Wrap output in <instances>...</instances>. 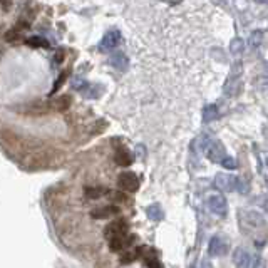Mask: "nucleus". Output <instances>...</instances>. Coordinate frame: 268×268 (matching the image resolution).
<instances>
[{"label":"nucleus","mask_w":268,"mask_h":268,"mask_svg":"<svg viewBox=\"0 0 268 268\" xmlns=\"http://www.w3.org/2000/svg\"><path fill=\"white\" fill-rule=\"evenodd\" d=\"M240 225H241V231L248 236H253L257 240V245L260 241V245L265 243V240L260 236V233L263 231L267 235V221L262 215L255 213V211H246V213H241L240 216Z\"/></svg>","instance_id":"obj_1"},{"label":"nucleus","mask_w":268,"mask_h":268,"mask_svg":"<svg viewBox=\"0 0 268 268\" xmlns=\"http://www.w3.org/2000/svg\"><path fill=\"white\" fill-rule=\"evenodd\" d=\"M203 153L208 159H211L213 163H221L227 154H225V148L221 146V143L218 141H211V139H205V146H203Z\"/></svg>","instance_id":"obj_2"},{"label":"nucleus","mask_w":268,"mask_h":268,"mask_svg":"<svg viewBox=\"0 0 268 268\" xmlns=\"http://www.w3.org/2000/svg\"><path fill=\"white\" fill-rule=\"evenodd\" d=\"M216 186H218V190L221 191H236L240 188V180L235 176V174H225V173H220L218 176H216Z\"/></svg>","instance_id":"obj_3"},{"label":"nucleus","mask_w":268,"mask_h":268,"mask_svg":"<svg viewBox=\"0 0 268 268\" xmlns=\"http://www.w3.org/2000/svg\"><path fill=\"white\" fill-rule=\"evenodd\" d=\"M117 185L122 191H127V193H134V191L139 190V180L134 173L126 171L122 174H119L117 178Z\"/></svg>","instance_id":"obj_4"},{"label":"nucleus","mask_w":268,"mask_h":268,"mask_svg":"<svg viewBox=\"0 0 268 268\" xmlns=\"http://www.w3.org/2000/svg\"><path fill=\"white\" fill-rule=\"evenodd\" d=\"M127 233V223L124 220H116L111 225H108L104 230V236L108 240H113V238H122L126 236Z\"/></svg>","instance_id":"obj_5"},{"label":"nucleus","mask_w":268,"mask_h":268,"mask_svg":"<svg viewBox=\"0 0 268 268\" xmlns=\"http://www.w3.org/2000/svg\"><path fill=\"white\" fill-rule=\"evenodd\" d=\"M208 208L211 210V213L218 216H227L228 213L227 199L221 196V194H211V196L208 198Z\"/></svg>","instance_id":"obj_6"},{"label":"nucleus","mask_w":268,"mask_h":268,"mask_svg":"<svg viewBox=\"0 0 268 268\" xmlns=\"http://www.w3.org/2000/svg\"><path fill=\"white\" fill-rule=\"evenodd\" d=\"M121 32L117 31V29H113V31H109L108 34L104 36L103 42H101V49L103 50H111L114 49L116 45L121 44Z\"/></svg>","instance_id":"obj_7"},{"label":"nucleus","mask_w":268,"mask_h":268,"mask_svg":"<svg viewBox=\"0 0 268 268\" xmlns=\"http://www.w3.org/2000/svg\"><path fill=\"white\" fill-rule=\"evenodd\" d=\"M208 252H210L211 257H223L228 252V246L221 236H213L210 241V246H208Z\"/></svg>","instance_id":"obj_8"},{"label":"nucleus","mask_w":268,"mask_h":268,"mask_svg":"<svg viewBox=\"0 0 268 268\" xmlns=\"http://www.w3.org/2000/svg\"><path fill=\"white\" fill-rule=\"evenodd\" d=\"M121 213V210H119L117 206L114 205H108V206H101V208H96V210H92L91 216L96 220H104V218H109V216H114V215H119Z\"/></svg>","instance_id":"obj_9"},{"label":"nucleus","mask_w":268,"mask_h":268,"mask_svg":"<svg viewBox=\"0 0 268 268\" xmlns=\"http://www.w3.org/2000/svg\"><path fill=\"white\" fill-rule=\"evenodd\" d=\"M233 263L236 268H248L250 267V255L243 248H236L233 252Z\"/></svg>","instance_id":"obj_10"},{"label":"nucleus","mask_w":268,"mask_h":268,"mask_svg":"<svg viewBox=\"0 0 268 268\" xmlns=\"http://www.w3.org/2000/svg\"><path fill=\"white\" fill-rule=\"evenodd\" d=\"M114 159H116V163L119 166H129L131 163H133V156H131V153L126 151V150H117Z\"/></svg>","instance_id":"obj_11"},{"label":"nucleus","mask_w":268,"mask_h":268,"mask_svg":"<svg viewBox=\"0 0 268 268\" xmlns=\"http://www.w3.org/2000/svg\"><path fill=\"white\" fill-rule=\"evenodd\" d=\"M218 117V108L215 104H210L203 109V121L205 122H213Z\"/></svg>","instance_id":"obj_12"},{"label":"nucleus","mask_w":268,"mask_h":268,"mask_svg":"<svg viewBox=\"0 0 268 268\" xmlns=\"http://www.w3.org/2000/svg\"><path fill=\"white\" fill-rule=\"evenodd\" d=\"M111 64H113L114 67H117V69H126L127 57L122 52H116V54H113V57H111Z\"/></svg>","instance_id":"obj_13"},{"label":"nucleus","mask_w":268,"mask_h":268,"mask_svg":"<svg viewBox=\"0 0 268 268\" xmlns=\"http://www.w3.org/2000/svg\"><path fill=\"white\" fill-rule=\"evenodd\" d=\"M136 255H138V257H141V258H144L146 262L154 260V258H156L154 250H153L151 246H139L138 252H136Z\"/></svg>","instance_id":"obj_14"},{"label":"nucleus","mask_w":268,"mask_h":268,"mask_svg":"<svg viewBox=\"0 0 268 268\" xmlns=\"http://www.w3.org/2000/svg\"><path fill=\"white\" fill-rule=\"evenodd\" d=\"M163 210H161V206L159 205H151V206H148V216H150L151 220H156V221H159V220H163Z\"/></svg>","instance_id":"obj_15"},{"label":"nucleus","mask_w":268,"mask_h":268,"mask_svg":"<svg viewBox=\"0 0 268 268\" xmlns=\"http://www.w3.org/2000/svg\"><path fill=\"white\" fill-rule=\"evenodd\" d=\"M84 193H86L87 198L96 199V198H101V196H104V194H108V191L104 188H101V186H97V188H86Z\"/></svg>","instance_id":"obj_16"},{"label":"nucleus","mask_w":268,"mask_h":268,"mask_svg":"<svg viewBox=\"0 0 268 268\" xmlns=\"http://www.w3.org/2000/svg\"><path fill=\"white\" fill-rule=\"evenodd\" d=\"M124 238H126V236H122V238H113V240H109V248L113 250V252H121V250L126 246Z\"/></svg>","instance_id":"obj_17"},{"label":"nucleus","mask_w":268,"mask_h":268,"mask_svg":"<svg viewBox=\"0 0 268 268\" xmlns=\"http://www.w3.org/2000/svg\"><path fill=\"white\" fill-rule=\"evenodd\" d=\"M108 196H109L111 201H114V203H126L127 201V196H126L124 191H109Z\"/></svg>","instance_id":"obj_18"},{"label":"nucleus","mask_w":268,"mask_h":268,"mask_svg":"<svg viewBox=\"0 0 268 268\" xmlns=\"http://www.w3.org/2000/svg\"><path fill=\"white\" fill-rule=\"evenodd\" d=\"M25 44L31 45V47H49V42L42 37H31V39L25 40Z\"/></svg>","instance_id":"obj_19"},{"label":"nucleus","mask_w":268,"mask_h":268,"mask_svg":"<svg viewBox=\"0 0 268 268\" xmlns=\"http://www.w3.org/2000/svg\"><path fill=\"white\" fill-rule=\"evenodd\" d=\"M69 104H71L69 96H62L59 101H55V108H57L59 111H66L67 108H69Z\"/></svg>","instance_id":"obj_20"},{"label":"nucleus","mask_w":268,"mask_h":268,"mask_svg":"<svg viewBox=\"0 0 268 268\" xmlns=\"http://www.w3.org/2000/svg\"><path fill=\"white\" fill-rule=\"evenodd\" d=\"M221 164H223L227 169H235L236 166H238V164H236V161L233 159V158H230V156H227V158H225L223 161H221Z\"/></svg>","instance_id":"obj_21"},{"label":"nucleus","mask_w":268,"mask_h":268,"mask_svg":"<svg viewBox=\"0 0 268 268\" xmlns=\"http://www.w3.org/2000/svg\"><path fill=\"white\" fill-rule=\"evenodd\" d=\"M241 47H243V42L240 39H235L231 42V45H230V49H231V52H240Z\"/></svg>","instance_id":"obj_22"},{"label":"nucleus","mask_w":268,"mask_h":268,"mask_svg":"<svg viewBox=\"0 0 268 268\" xmlns=\"http://www.w3.org/2000/svg\"><path fill=\"white\" fill-rule=\"evenodd\" d=\"M262 37H263L262 32H253V36H252V47H257V45H260Z\"/></svg>","instance_id":"obj_23"},{"label":"nucleus","mask_w":268,"mask_h":268,"mask_svg":"<svg viewBox=\"0 0 268 268\" xmlns=\"http://www.w3.org/2000/svg\"><path fill=\"white\" fill-rule=\"evenodd\" d=\"M136 260V255L131 253V252H126L124 255L121 257V263H131Z\"/></svg>","instance_id":"obj_24"},{"label":"nucleus","mask_w":268,"mask_h":268,"mask_svg":"<svg viewBox=\"0 0 268 268\" xmlns=\"http://www.w3.org/2000/svg\"><path fill=\"white\" fill-rule=\"evenodd\" d=\"M67 77V72H62V76H61V77H59V80H57V84H55V87L52 89V94H54V92L55 91H57V89L59 87H61L62 86V82H64V79H66Z\"/></svg>","instance_id":"obj_25"},{"label":"nucleus","mask_w":268,"mask_h":268,"mask_svg":"<svg viewBox=\"0 0 268 268\" xmlns=\"http://www.w3.org/2000/svg\"><path fill=\"white\" fill-rule=\"evenodd\" d=\"M148 267H150V268H163V267H161V263H159L158 260H156V258H154V260H150V262H148Z\"/></svg>","instance_id":"obj_26"},{"label":"nucleus","mask_w":268,"mask_h":268,"mask_svg":"<svg viewBox=\"0 0 268 268\" xmlns=\"http://www.w3.org/2000/svg\"><path fill=\"white\" fill-rule=\"evenodd\" d=\"M255 268H263V260H262V258H257V262H255Z\"/></svg>","instance_id":"obj_27"}]
</instances>
